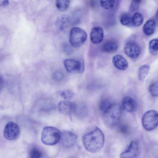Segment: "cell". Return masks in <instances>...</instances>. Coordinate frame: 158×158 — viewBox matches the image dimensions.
I'll use <instances>...</instances> for the list:
<instances>
[{
  "mask_svg": "<svg viewBox=\"0 0 158 158\" xmlns=\"http://www.w3.org/2000/svg\"><path fill=\"white\" fill-rule=\"evenodd\" d=\"M83 144L85 149L91 153H96L103 147L104 137L102 131L96 127L92 131L84 135L82 138Z\"/></svg>",
  "mask_w": 158,
  "mask_h": 158,
  "instance_id": "1",
  "label": "cell"
},
{
  "mask_svg": "<svg viewBox=\"0 0 158 158\" xmlns=\"http://www.w3.org/2000/svg\"><path fill=\"white\" fill-rule=\"evenodd\" d=\"M104 113V121L107 126L113 127L118 123L121 113L120 105L116 103L111 104Z\"/></svg>",
  "mask_w": 158,
  "mask_h": 158,
  "instance_id": "2",
  "label": "cell"
},
{
  "mask_svg": "<svg viewBox=\"0 0 158 158\" xmlns=\"http://www.w3.org/2000/svg\"><path fill=\"white\" fill-rule=\"evenodd\" d=\"M60 133L59 130L56 127H45L42 132L41 141L46 145H55L60 141Z\"/></svg>",
  "mask_w": 158,
  "mask_h": 158,
  "instance_id": "3",
  "label": "cell"
},
{
  "mask_svg": "<svg viewBox=\"0 0 158 158\" xmlns=\"http://www.w3.org/2000/svg\"><path fill=\"white\" fill-rule=\"evenodd\" d=\"M87 38L85 31L78 27L72 28L70 31L69 42L71 45L75 48H78L82 45Z\"/></svg>",
  "mask_w": 158,
  "mask_h": 158,
  "instance_id": "4",
  "label": "cell"
},
{
  "mask_svg": "<svg viewBox=\"0 0 158 158\" xmlns=\"http://www.w3.org/2000/svg\"><path fill=\"white\" fill-rule=\"evenodd\" d=\"M142 122L144 128L148 131L155 129L157 126L158 114L157 111L150 110L146 112L143 115Z\"/></svg>",
  "mask_w": 158,
  "mask_h": 158,
  "instance_id": "5",
  "label": "cell"
},
{
  "mask_svg": "<svg viewBox=\"0 0 158 158\" xmlns=\"http://www.w3.org/2000/svg\"><path fill=\"white\" fill-rule=\"evenodd\" d=\"M64 64L67 70L70 73H82L84 70V63L82 60L67 59L64 60Z\"/></svg>",
  "mask_w": 158,
  "mask_h": 158,
  "instance_id": "6",
  "label": "cell"
},
{
  "mask_svg": "<svg viewBox=\"0 0 158 158\" xmlns=\"http://www.w3.org/2000/svg\"><path fill=\"white\" fill-rule=\"evenodd\" d=\"M77 137L73 132L64 131L60 133V141L63 147L70 148L73 146L77 142Z\"/></svg>",
  "mask_w": 158,
  "mask_h": 158,
  "instance_id": "7",
  "label": "cell"
},
{
  "mask_svg": "<svg viewBox=\"0 0 158 158\" xmlns=\"http://www.w3.org/2000/svg\"><path fill=\"white\" fill-rule=\"evenodd\" d=\"M124 51L128 57L132 59L137 58L140 53V48L138 44L133 40H129L125 43Z\"/></svg>",
  "mask_w": 158,
  "mask_h": 158,
  "instance_id": "8",
  "label": "cell"
},
{
  "mask_svg": "<svg viewBox=\"0 0 158 158\" xmlns=\"http://www.w3.org/2000/svg\"><path fill=\"white\" fill-rule=\"evenodd\" d=\"M19 129L15 123L10 122L6 125L4 130L5 137L9 140H14L16 139L19 134Z\"/></svg>",
  "mask_w": 158,
  "mask_h": 158,
  "instance_id": "9",
  "label": "cell"
},
{
  "mask_svg": "<svg viewBox=\"0 0 158 158\" xmlns=\"http://www.w3.org/2000/svg\"><path fill=\"white\" fill-rule=\"evenodd\" d=\"M139 147L135 141H132L126 149L120 155V158H137Z\"/></svg>",
  "mask_w": 158,
  "mask_h": 158,
  "instance_id": "10",
  "label": "cell"
},
{
  "mask_svg": "<svg viewBox=\"0 0 158 158\" xmlns=\"http://www.w3.org/2000/svg\"><path fill=\"white\" fill-rule=\"evenodd\" d=\"M75 104L67 101L60 102L58 105V109L60 113L69 116L71 118L72 112L74 111Z\"/></svg>",
  "mask_w": 158,
  "mask_h": 158,
  "instance_id": "11",
  "label": "cell"
},
{
  "mask_svg": "<svg viewBox=\"0 0 158 158\" xmlns=\"http://www.w3.org/2000/svg\"><path fill=\"white\" fill-rule=\"evenodd\" d=\"M104 37V31L103 29L99 27L93 28L90 32V39L93 44H97L100 43Z\"/></svg>",
  "mask_w": 158,
  "mask_h": 158,
  "instance_id": "12",
  "label": "cell"
},
{
  "mask_svg": "<svg viewBox=\"0 0 158 158\" xmlns=\"http://www.w3.org/2000/svg\"><path fill=\"white\" fill-rule=\"evenodd\" d=\"M122 106L123 109L128 112H135L137 109V105L135 100L129 96H125L122 100Z\"/></svg>",
  "mask_w": 158,
  "mask_h": 158,
  "instance_id": "13",
  "label": "cell"
},
{
  "mask_svg": "<svg viewBox=\"0 0 158 158\" xmlns=\"http://www.w3.org/2000/svg\"><path fill=\"white\" fill-rule=\"evenodd\" d=\"M112 61L114 67L121 70H126L128 67V63L127 60L122 55L116 54L112 58Z\"/></svg>",
  "mask_w": 158,
  "mask_h": 158,
  "instance_id": "14",
  "label": "cell"
},
{
  "mask_svg": "<svg viewBox=\"0 0 158 158\" xmlns=\"http://www.w3.org/2000/svg\"><path fill=\"white\" fill-rule=\"evenodd\" d=\"M118 48V44L116 41L109 40L105 42L103 44L102 50L106 53H112L116 51Z\"/></svg>",
  "mask_w": 158,
  "mask_h": 158,
  "instance_id": "15",
  "label": "cell"
},
{
  "mask_svg": "<svg viewBox=\"0 0 158 158\" xmlns=\"http://www.w3.org/2000/svg\"><path fill=\"white\" fill-rule=\"evenodd\" d=\"M156 26V22L154 20H148L143 26V31L144 33L147 36L152 35L155 31Z\"/></svg>",
  "mask_w": 158,
  "mask_h": 158,
  "instance_id": "16",
  "label": "cell"
},
{
  "mask_svg": "<svg viewBox=\"0 0 158 158\" xmlns=\"http://www.w3.org/2000/svg\"><path fill=\"white\" fill-rule=\"evenodd\" d=\"M70 22L69 16L67 15H64L58 18L56 22V25L60 30L63 31L69 26Z\"/></svg>",
  "mask_w": 158,
  "mask_h": 158,
  "instance_id": "17",
  "label": "cell"
},
{
  "mask_svg": "<svg viewBox=\"0 0 158 158\" xmlns=\"http://www.w3.org/2000/svg\"><path fill=\"white\" fill-rule=\"evenodd\" d=\"M120 22L122 25L128 27L133 26L132 17L129 14H123L120 18Z\"/></svg>",
  "mask_w": 158,
  "mask_h": 158,
  "instance_id": "18",
  "label": "cell"
},
{
  "mask_svg": "<svg viewBox=\"0 0 158 158\" xmlns=\"http://www.w3.org/2000/svg\"><path fill=\"white\" fill-rule=\"evenodd\" d=\"M150 69V67L148 64H144L139 68L138 71V79L140 81H143Z\"/></svg>",
  "mask_w": 158,
  "mask_h": 158,
  "instance_id": "19",
  "label": "cell"
},
{
  "mask_svg": "<svg viewBox=\"0 0 158 158\" xmlns=\"http://www.w3.org/2000/svg\"><path fill=\"white\" fill-rule=\"evenodd\" d=\"M133 26L138 27L142 24L143 21V17L142 15L139 12L134 13L132 16Z\"/></svg>",
  "mask_w": 158,
  "mask_h": 158,
  "instance_id": "20",
  "label": "cell"
},
{
  "mask_svg": "<svg viewBox=\"0 0 158 158\" xmlns=\"http://www.w3.org/2000/svg\"><path fill=\"white\" fill-rule=\"evenodd\" d=\"M70 4V1L60 0H57L56 5L57 9L61 11L66 10L69 7Z\"/></svg>",
  "mask_w": 158,
  "mask_h": 158,
  "instance_id": "21",
  "label": "cell"
},
{
  "mask_svg": "<svg viewBox=\"0 0 158 158\" xmlns=\"http://www.w3.org/2000/svg\"><path fill=\"white\" fill-rule=\"evenodd\" d=\"M149 51L152 55H156L157 53L158 50V41L157 39L151 40L149 43Z\"/></svg>",
  "mask_w": 158,
  "mask_h": 158,
  "instance_id": "22",
  "label": "cell"
},
{
  "mask_svg": "<svg viewBox=\"0 0 158 158\" xmlns=\"http://www.w3.org/2000/svg\"><path fill=\"white\" fill-rule=\"evenodd\" d=\"M115 0H101L100 4L101 6L103 8L110 10L113 8L115 4Z\"/></svg>",
  "mask_w": 158,
  "mask_h": 158,
  "instance_id": "23",
  "label": "cell"
},
{
  "mask_svg": "<svg viewBox=\"0 0 158 158\" xmlns=\"http://www.w3.org/2000/svg\"><path fill=\"white\" fill-rule=\"evenodd\" d=\"M149 91L153 97H156L158 95V84L157 81L154 82L151 84L149 87Z\"/></svg>",
  "mask_w": 158,
  "mask_h": 158,
  "instance_id": "24",
  "label": "cell"
},
{
  "mask_svg": "<svg viewBox=\"0 0 158 158\" xmlns=\"http://www.w3.org/2000/svg\"><path fill=\"white\" fill-rule=\"evenodd\" d=\"M60 95L65 99H69L73 98L74 95L73 91L70 90H64L59 92Z\"/></svg>",
  "mask_w": 158,
  "mask_h": 158,
  "instance_id": "25",
  "label": "cell"
},
{
  "mask_svg": "<svg viewBox=\"0 0 158 158\" xmlns=\"http://www.w3.org/2000/svg\"><path fill=\"white\" fill-rule=\"evenodd\" d=\"M42 156V153L41 151L37 148H33L30 151V158H41Z\"/></svg>",
  "mask_w": 158,
  "mask_h": 158,
  "instance_id": "26",
  "label": "cell"
},
{
  "mask_svg": "<svg viewBox=\"0 0 158 158\" xmlns=\"http://www.w3.org/2000/svg\"><path fill=\"white\" fill-rule=\"evenodd\" d=\"M141 1L140 0H132L131 3L129 10L131 12H135L137 11L139 9V4Z\"/></svg>",
  "mask_w": 158,
  "mask_h": 158,
  "instance_id": "27",
  "label": "cell"
},
{
  "mask_svg": "<svg viewBox=\"0 0 158 158\" xmlns=\"http://www.w3.org/2000/svg\"><path fill=\"white\" fill-rule=\"evenodd\" d=\"M110 104L109 101L108 100L104 99L101 101L100 103V109L101 111L104 112Z\"/></svg>",
  "mask_w": 158,
  "mask_h": 158,
  "instance_id": "28",
  "label": "cell"
},
{
  "mask_svg": "<svg viewBox=\"0 0 158 158\" xmlns=\"http://www.w3.org/2000/svg\"><path fill=\"white\" fill-rule=\"evenodd\" d=\"M86 111V109L85 106H76L75 105L74 112L78 115H84Z\"/></svg>",
  "mask_w": 158,
  "mask_h": 158,
  "instance_id": "29",
  "label": "cell"
},
{
  "mask_svg": "<svg viewBox=\"0 0 158 158\" xmlns=\"http://www.w3.org/2000/svg\"><path fill=\"white\" fill-rule=\"evenodd\" d=\"M63 77V74L62 72L60 71H56L53 74V78L56 81L61 80Z\"/></svg>",
  "mask_w": 158,
  "mask_h": 158,
  "instance_id": "30",
  "label": "cell"
},
{
  "mask_svg": "<svg viewBox=\"0 0 158 158\" xmlns=\"http://www.w3.org/2000/svg\"><path fill=\"white\" fill-rule=\"evenodd\" d=\"M64 52L67 53V54H70L72 52V48L69 45H65L64 46Z\"/></svg>",
  "mask_w": 158,
  "mask_h": 158,
  "instance_id": "31",
  "label": "cell"
},
{
  "mask_svg": "<svg viewBox=\"0 0 158 158\" xmlns=\"http://www.w3.org/2000/svg\"><path fill=\"white\" fill-rule=\"evenodd\" d=\"M9 4V2L8 0H0V6H6Z\"/></svg>",
  "mask_w": 158,
  "mask_h": 158,
  "instance_id": "32",
  "label": "cell"
},
{
  "mask_svg": "<svg viewBox=\"0 0 158 158\" xmlns=\"http://www.w3.org/2000/svg\"><path fill=\"white\" fill-rule=\"evenodd\" d=\"M4 84V80L2 78L0 77V91L2 89Z\"/></svg>",
  "mask_w": 158,
  "mask_h": 158,
  "instance_id": "33",
  "label": "cell"
}]
</instances>
